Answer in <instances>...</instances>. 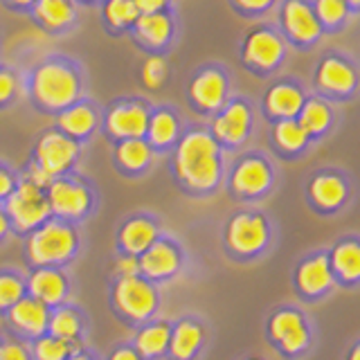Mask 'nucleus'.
Masks as SVG:
<instances>
[{"instance_id":"obj_25","label":"nucleus","mask_w":360,"mask_h":360,"mask_svg":"<svg viewBox=\"0 0 360 360\" xmlns=\"http://www.w3.org/2000/svg\"><path fill=\"white\" fill-rule=\"evenodd\" d=\"M347 196H349V187L335 174H318L309 183V200L318 212L324 214L338 212L347 202Z\"/></svg>"},{"instance_id":"obj_12","label":"nucleus","mask_w":360,"mask_h":360,"mask_svg":"<svg viewBox=\"0 0 360 360\" xmlns=\"http://www.w3.org/2000/svg\"><path fill=\"white\" fill-rule=\"evenodd\" d=\"M48 318H50V307H45L43 302L25 295L14 307L5 311L0 322H3V331H7L9 335L18 338L22 342H32L39 335L48 333Z\"/></svg>"},{"instance_id":"obj_19","label":"nucleus","mask_w":360,"mask_h":360,"mask_svg":"<svg viewBox=\"0 0 360 360\" xmlns=\"http://www.w3.org/2000/svg\"><path fill=\"white\" fill-rule=\"evenodd\" d=\"M169 331H172V320L167 318H151L133 329L131 345L142 360H165L169 347Z\"/></svg>"},{"instance_id":"obj_9","label":"nucleus","mask_w":360,"mask_h":360,"mask_svg":"<svg viewBox=\"0 0 360 360\" xmlns=\"http://www.w3.org/2000/svg\"><path fill=\"white\" fill-rule=\"evenodd\" d=\"M45 196H48L52 217L68 223L84 221L95 205L90 187H86L75 178H63V176L52 180L50 187L45 189Z\"/></svg>"},{"instance_id":"obj_38","label":"nucleus","mask_w":360,"mask_h":360,"mask_svg":"<svg viewBox=\"0 0 360 360\" xmlns=\"http://www.w3.org/2000/svg\"><path fill=\"white\" fill-rule=\"evenodd\" d=\"M313 11L322 25L335 27V25H340V22H345V18L349 14V5L345 0H318Z\"/></svg>"},{"instance_id":"obj_2","label":"nucleus","mask_w":360,"mask_h":360,"mask_svg":"<svg viewBox=\"0 0 360 360\" xmlns=\"http://www.w3.org/2000/svg\"><path fill=\"white\" fill-rule=\"evenodd\" d=\"M266 345L284 360H302L311 354L315 331L309 313L295 304H279L266 315Z\"/></svg>"},{"instance_id":"obj_5","label":"nucleus","mask_w":360,"mask_h":360,"mask_svg":"<svg viewBox=\"0 0 360 360\" xmlns=\"http://www.w3.org/2000/svg\"><path fill=\"white\" fill-rule=\"evenodd\" d=\"M270 239H273V228L262 212L234 214L223 232L225 250L236 262H252L259 255H264Z\"/></svg>"},{"instance_id":"obj_6","label":"nucleus","mask_w":360,"mask_h":360,"mask_svg":"<svg viewBox=\"0 0 360 360\" xmlns=\"http://www.w3.org/2000/svg\"><path fill=\"white\" fill-rule=\"evenodd\" d=\"M79 90H82V84H79L75 68L61 61L41 63L32 77L34 99L50 110H61L75 104Z\"/></svg>"},{"instance_id":"obj_43","label":"nucleus","mask_w":360,"mask_h":360,"mask_svg":"<svg viewBox=\"0 0 360 360\" xmlns=\"http://www.w3.org/2000/svg\"><path fill=\"white\" fill-rule=\"evenodd\" d=\"M16 88H18L16 77L9 70H0V104H7L16 95Z\"/></svg>"},{"instance_id":"obj_36","label":"nucleus","mask_w":360,"mask_h":360,"mask_svg":"<svg viewBox=\"0 0 360 360\" xmlns=\"http://www.w3.org/2000/svg\"><path fill=\"white\" fill-rule=\"evenodd\" d=\"M146 135H149V144L169 146L178 135V120L169 110H158L149 117V124H146Z\"/></svg>"},{"instance_id":"obj_27","label":"nucleus","mask_w":360,"mask_h":360,"mask_svg":"<svg viewBox=\"0 0 360 360\" xmlns=\"http://www.w3.org/2000/svg\"><path fill=\"white\" fill-rule=\"evenodd\" d=\"M135 34L138 39L151 48H162V45L172 39L174 34V22L162 11H151V14H140L135 18Z\"/></svg>"},{"instance_id":"obj_53","label":"nucleus","mask_w":360,"mask_h":360,"mask_svg":"<svg viewBox=\"0 0 360 360\" xmlns=\"http://www.w3.org/2000/svg\"><path fill=\"white\" fill-rule=\"evenodd\" d=\"M345 3H347V5H352V7H356V5L360 3V0H345Z\"/></svg>"},{"instance_id":"obj_16","label":"nucleus","mask_w":360,"mask_h":360,"mask_svg":"<svg viewBox=\"0 0 360 360\" xmlns=\"http://www.w3.org/2000/svg\"><path fill=\"white\" fill-rule=\"evenodd\" d=\"M90 315L72 302H63L59 307L50 309V318H48V333L68 340L72 345H86L88 335H90Z\"/></svg>"},{"instance_id":"obj_3","label":"nucleus","mask_w":360,"mask_h":360,"mask_svg":"<svg viewBox=\"0 0 360 360\" xmlns=\"http://www.w3.org/2000/svg\"><path fill=\"white\" fill-rule=\"evenodd\" d=\"M79 245L82 241H79L75 223L50 217L39 228L25 234L22 252H25V262L30 268H65L79 255Z\"/></svg>"},{"instance_id":"obj_29","label":"nucleus","mask_w":360,"mask_h":360,"mask_svg":"<svg viewBox=\"0 0 360 360\" xmlns=\"http://www.w3.org/2000/svg\"><path fill=\"white\" fill-rule=\"evenodd\" d=\"M304 104V95L297 86L292 84H277L268 90L266 95V108L270 115H275L279 120L295 117L300 108Z\"/></svg>"},{"instance_id":"obj_42","label":"nucleus","mask_w":360,"mask_h":360,"mask_svg":"<svg viewBox=\"0 0 360 360\" xmlns=\"http://www.w3.org/2000/svg\"><path fill=\"white\" fill-rule=\"evenodd\" d=\"M104 360H142V358L138 356V352H135L129 340H120L110 347V352L104 356Z\"/></svg>"},{"instance_id":"obj_50","label":"nucleus","mask_w":360,"mask_h":360,"mask_svg":"<svg viewBox=\"0 0 360 360\" xmlns=\"http://www.w3.org/2000/svg\"><path fill=\"white\" fill-rule=\"evenodd\" d=\"M342 360H360V338H356V340L349 345Z\"/></svg>"},{"instance_id":"obj_33","label":"nucleus","mask_w":360,"mask_h":360,"mask_svg":"<svg viewBox=\"0 0 360 360\" xmlns=\"http://www.w3.org/2000/svg\"><path fill=\"white\" fill-rule=\"evenodd\" d=\"M300 124H302V129L307 131L309 135H318V133H324L326 129H329V124H331V108L329 104H326L324 99H304V104L300 108Z\"/></svg>"},{"instance_id":"obj_35","label":"nucleus","mask_w":360,"mask_h":360,"mask_svg":"<svg viewBox=\"0 0 360 360\" xmlns=\"http://www.w3.org/2000/svg\"><path fill=\"white\" fill-rule=\"evenodd\" d=\"M275 142L281 151L295 153V151H302L304 146H307L309 133L302 129V124L297 120L286 117V120H279L275 124Z\"/></svg>"},{"instance_id":"obj_21","label":"nucleus","mask_w":360,"mask_h":360,"mask_svg":"<svg viewBox=\"0 0 360 360\" xmlns=\"http://www.w3.org/2000/svg\"><path fill=\"white\" fill-rule=\"evenodd\" d=\"M284 59V41L270 30H257L245 39L243 61L259 70H273Z\"/></svg>"},{"instance_id":"obj_51","label":"nucleus","mask_w":360,"mask_h":360,"mask_svg":"<svg viewBox=\"0 0 360 360\" xmlns=\"http://www.w3.org/2000/svg\"><path fill=\"white\" fill-rule=\"evenodd\" d=\"M9 3H14V5H18V7H27V5L34 3V0H9Z\"/></svg>"},{"instance_id":"obj_44","label":"nucleus","mask_w":360,"mask_h":360,"mask_svg":"<svg viewBox=\"0 0 360 360\" xmlns=\"http://www.w3.org/2000/svg\"><path fill=\"white\" fill-rule=\"evenodd\" d=\"M25 180H30L32 185H37V187H41V189H48L54 178H52L48 172H45V169H43L41 165L34 162V165H30V169H27Z\"/></svg>"},{"instance_id":"obj_22","label":"nucleus","mask_w":360,"mask_h":360,"mask_svg":"<svg viewBox=\"0 0 360 360\" xmlns=\"http://www.w3.org/2000/svg\"><path fill=\"white\" fill-rule=\"evenodd\" d=\"M149 124V110L138 101H124V104L112 106L106 117V129L112 138H142Z\"/></svg>"},{"instance_id":"obj_49","label":"nucleus","mask_w":360,"mask_h":360,"mask_svg":"<svg viewBox=\"0 0 360 360\" xmlns=\"http://www.w3.org/2000/svg\"><path fill=\"white\" fill-rule=\"evenodd\" d=\"M9 234H11V225H9V219H7L5 210L0 207V243H3Z\"/></svg>"},{"instance_id":"obj_24","label":"nucleus","mask_w":360,"mask_h":360,"mask_svg":"<svg viewBox=\"0 0 360 360\" xmlns=\"http://www.w3.org/2000/svg\"><path fill=\"white\" fill-rule=\"evenodd\" d=\"M189 97L202 110H219L228 99V79L217 68H207L194 77L189 86Z\"/></svg>"},{"instance_id":"obj_37","label":"nucleus","mask_w":360,"mask_h":360,"mask_svg":"<svg viewBox=\"0 0 360 360\" xmlns=\"http://www.w3.org/2000/svg\"><path fill=\"white\" fill-rule=\"evenodd\" d=\"M104 14H106V20L112 27L122 30V27L133 25L135 18L140 16V11H138V7H135L133 0H108L106 7H104Z\"/></svg>"},{"instance_id":"obj_13","label":"nucleus","mask_w":360,"mask_h":360,"mask_svg":"<svg viewBox=\"0 0 360 360\" xmlns=\"http://www.w3.org/2000/svg\"><path fill=\"white\" fill-rule=\"evenodd\" d=\"M79 158V144L61 131H48L37 144V165H41L52 178L65 176Z\"/></svg>"},{"instance_id":"obj_47","label":"nucleus","mask_w":360,"mask_h":360,"mask_svg":"<svg viewBox=\"0 0 360 360\" xmlns=\"http://www.w3.org/2000/svg\"><path fill=\"white\" fill-rule=\"evenodd\" d=\"M140 14H151V11H160L167 7L169 0H133Z\"/></svg>"},{"instance_id":"obj_39","label":"nucleus","mask_w":360,"mask_h":360,"mask_svg":"<svg viewBox=\"0 0 360 360\" xmlns=\"http://www.w3.org/2000/svg\"><path fill=\"white\" fill-rule=\"evenodd\" d=\"M167 75H169V65L162 56H149V59L144 61V68H142V82L149 90H158L162 88L165 82H167Z\"/></svg>"},{"instance_id":"obj_31","label":"nucleus","mask_w":360,"mask_h":360,"mask_svg":"<svg viewBox=\"0 0 360 360\" xmlns=\"http://www.w3.org/2000/svg\"><path fill=\"white\" fill-rule=\"evenodd\" d=\"M117 162L122 169L127 172H142L151 165L153 160V151H151V144L142 140V138H127V140H120L117 144Z\"/></svg>"},{"instance_id":"obj_52","label":"nucleus","mask_w":360,"mask_h":360,"mask_svg":"<svg viewBox=\"0 0 360 360\" xmlns=\"http://www.w3.org/2000/svg\"><path fill=\"white\" fill-rule=\"evenodd\" d=\"M243 360H266V358H262V356H248V358H243Z\"/></svg>"},{"instance_id":"obj_8","label":"nucleus","mask_w":360,"mask_h":360,"mask_svg":"<svg viewBox=\"0 0 360 360\" xmlns=\"http://www.w3.org/2000/svg\"><path fill=\"white\" fill-rule=\"evenodd\" d=\"M326 250L307 255L292 270V292L302 304H318L335 290Z\"/></svg>"},{"instance_id":"obj_20","label":"nucleus","mask_w":360,"mask_h":360,"mask_svg":"<svg viewBox=\"0 0 360 360\" xmlns=\"http://www.w3.org/2000/svg\"><path fill=\"white\" fill-rule=\"evenodd\" d=\"M158 236H160V225L155 219L146 214H135L129 217L117 230V250L122 255H135L144 252Z\"/></svg>"},{"instance_id":"obj_7","label":"nucleus","mask_w":360,"mask_h":360,"mask_svg":"<svg viewBox=\"0 0 360 360\" xmlns=\"http://www.w3.org/2000/svg\"><path fill=\"white\" fill-rule=\"evenodd\" d=\"M0 207L7 214L11 232L22 234V236L32 232L34 228H39L43 221H48L52 217L45 189L32 185L25 178L18 180L14 189H11V194L5 198V202Z\"/></svg>"},{"instance_id":"obj_26","label":"nucleus","mask_w":360,"mask_h":360,"mask_svg":"<svg viewBox=\"0 0 360 360\" xmlns=\"http://www.w3.org/2000/svg\"><path fill=\"white\" fill-rule=\"evenodd\" d=\"M318 86L331 95H349L356 88V70L347 61L329 56L318 68Z\"/></svg>"},{"instance_id":"obj_10","label":"nucleus","mask_w":360,"mask_h":360,"mask_svg":"<svg viewBox=\"0 0 360 360\" xmlns=\"http://www.w3.org/2000/svg\"><path fill=\"white\" fill-rule=\"evenodd\" d=\"M138 266L142 277L160 286L180 275L185 266V252L178 241L160 234L144 252L138 255Z\"/></svg>"},{"instance_id":"obj_18","label":"nucleus","mask_w":360,"mask_h":360,"mask_svg":"<svg viewBox=\"0 0 360 360\" xmlns=\"http://www.w3.org/2000/svg\"><path fill=\"white\" fill-rule=\"evenodd\" d=\"M250 127H252L250 106H248L245 101L236 99V101H230L228 106H223V110L217 115V120L212 124V135L217 138V142L236 146L248 138Z\"/></svg>"},{"instance_id":"obj_23","label":"nucleus","mask_w":360,"mask_h":360,"mask_svg":"<svg viewBox=\"0 0 360 360\" xmlns=\"http://www.w3.org/2000/svg\"><path fill=\"white\" fill-rule=\"evenodd\" d=\"M281 20L288 37L297 43H313L322 34V22L307 0H286Z\"/></svg>"},{"instance_id":"obj_15","label":"nucleus","mask_w":360,"mask_h":360,"mask_svg":"<svg viewBox=\"0 0 360 360\" xmlns=\"http://www.w3.org/2000/svg\"><path fill=\"white\" fill-rule=\"evenodd\" d=\"M273 185V167H270L264 158L248 155L241 162H236L230 176V187L234 196L252 200L262 198Z\"/></svg>"},{"instance_id":"obj_11","label":"nucleus","mask_w":360,"mask_h":360,"mask_svg":"<svg viewBox=\"0 0 360 360\" xmlns=\"http://www.w3.org/2000/svg\"><path fill=\"white\" fill-rule=\"evenodd\" d=\"M210 342V329L198 315H180L172 320L165 360H198Z\"/></svg>"},{"instance_id":"obj_45","label":"nucleus","mask_w":360,"mask_h":360,"mask_svg":"<svg viewBox=\"0 0 360 360\" xmlns=\"http://www.w3.org/2000/svg\"><path fill=\"white\" fill-rule=\"evenodd\" d=\"M68 360H104V354H101L99 349H95L90 342H86L79 349H75V352L68 356Z\"/></svg>"},{"instance_id":"obj_32","label":"nucleus","mask_w":360,"mask_h":360,"mask_svg":"<svg viewBox=\"0 0 360 360\" xmlns=\"http://www.w3.org/2000/svg\"><path fill=\"white\" fill-rule=\"evenodd\" d=\"M30 349V358L32 360H68L75 349H79V345H72L68 340H61V338L43 333L37 340L27 342Z\"/></svg>"},{"instance_id":"obj_34","label":"nucleus","mask_w":360,"mask_h":360,"mask_svg":"<svg viewBox=\"0 0 360 360\" xmlns=\"http://www.w3.org/2000/svg\"><path fill=\"white\" fill-rule=\"evenodd\" d=\"M25 295H27L25 275L14 268H0V318H3L7 309H11Z\"/></svg>"},{"instance_id":"obj_40","label":"nucleus","mask_w":360,"mask_h":360,"mask_svg":"<svg viewBox=\"0 0 360 360\" xmlns=\"http://www.w3.org/2000/svg\"><path fill=\"white\" fill-rule=\"evenodd\" d=\"M0 360H32L27 342L9 335L7 331H0Z\"/></svg>"},{"instance_id":"obj_4","label":"nucleus","mask_w":360,"mask_h":360,"mask_svg":"<svg viewBox=\"0 0 360 360\" xmlns=\"http://www.w3.org/2000/svg\"><path fill=\"white\" fill-rule=\"evenodd\" d=\"M162 307L160 286L142 275L112 277L108 284V309L122 326L135 329L155 318Z\"/></svg>"},{"instance_id":"obj_28","label":"nucleus","mask_w":360,"mask_h":360,"mask_svg":"<svg viewBox=\"0 0 360 360\" xmlns=\"http://www.w3.org/2000/svg\"><path fill=\"white\" fill-rule=\"evenodd\" d=\"M34 16L45 30L59 32L72 25L75 3L72 0H34Z\"/></svg>"},{"instance_id":"obj_41","label":"nucleus","mask_w":360,"mask_h":360,"mask_svg":"<svg viewBox=\"0 0 360 360\" xmlns=\"http://www.w3.org/2000/svg\"><path fill=\"white\" fill-rule=\"evenodd\" d=\"M129 275H140L138 257L120 252L117 262H115V268H112V277H129Z\"/></svg>"},{"instance_id":"obj_1","label":"nucleus","mask_w":360,"mask_h":360,"mask_svg":"<svg viewBox=\"0 0 360 360\" xmlns=\"http://www.w3.org/2000/svg\"><path fill=\"white\" fill-rule=\"evenodd\" d=\"M221 146L212 133L191 131L178 144L176 176L191 194H210L221 183Z\"/></svg>"},{"instance_id":"obj_14","label":"nucleus","mask_w":360,"mask_h":360,"mask_svg":"<svg viewBox=\"0 0 360 360\" xmlns=\"http://www.w3.org/2000/svg\"><path fill=\"white\" fill-rule=\"evenodd\" d=\"M27 295L43 302L45 307H59L63 302H70L72 295V281L63 268H30L25 275Z\"/></svg>"},{"instance_id":"obj_30","label":"nucleus","mask_w":360,"mask_h":360,"mask_svg":"<svg viewBox=\"0 0 360 360\" xmlns=\"http://www.w3.org/2000/svg\"><path fill=\"white\" fill-rule=\"evenodd\" d=\"M97 127V112L88 104H70L61 108L59 129L70 138H86V135Z\"/></svg>"},{"instance_id":"obj_46","label":"nucleus","mask_w":360,"mask_h":360,"mask_svg":"<svg viewBox=\"0 0 360 360\" xmlns=\"http://www.w3.org/2000/svg\"><path fill=\"white\" fill-rule=\"evenodd\" d=\"M14 185H16V178L11 176L7 169H3L0 167V205L5 202V198L11 194V189H14Z\"/></svg>"},{"instance_id":"obj_17","label":"nucleus","mask_w":360,"mask_h":360,"mask_svg":"<svg viewBox=\"0 0 360 360\" xmlns=\"http://www.w3.org/2000/svg\"><path fill=\"white\" fill-rule=\"evenodd\" d=\"M335 286L354 290L360 284V243L356 236H345L326 250Z\"/></svg>"},{"instance_id":"obj_48","label":"nucleus","mask_w":360,"mask_h":360,"mask_svg":"<svg viewBox=\"0 0 360 360\" xmlns=\"http://www.w3.org/2000/svg\"><path fill=\"white\" fill-rule=\"evenodd\" d=\"M243 11H264L273 5V0H234Z\"/></svg>"}]
</instances>
